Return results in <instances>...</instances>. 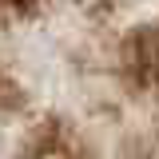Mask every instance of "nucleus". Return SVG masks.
<instances>
[{
    "label": "nucleus",
    "mask_w": 159,
    "mask_h": 159,
    "mask_svg": "<svg viewBox=\"0 0 159 159\" xmlns=\"http://www.w3.org/2000/svg\"><path fill=\"white\" fill-rule=\"evenodd\" d=\"M123 60H127V76L135 80L139 88H155L159 84V36L155 32H135L123 48Z\"/></svg>",
    "instance_id": "1"
},
{
    "label": "nucleus",
    "mask_w": 159,
    "mask_h": 159,
    "mask_svg": "<svg viewBox=\"0 0 159 159\" xmlns=\"http://www.w3.org/2000/svg\"><path fill=\"white\" fill-rule=\"evenodd\" d=\"M36 159H72L68 151H60V147H48V151H40Z\"/></svg>",
    "instance_id": "2"
}]
</instances>
